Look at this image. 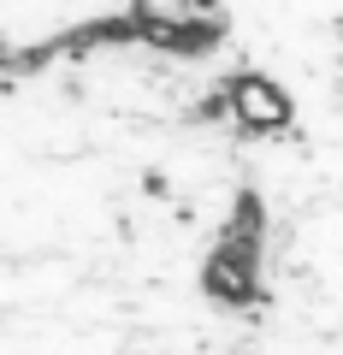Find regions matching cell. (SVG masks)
I'll return each instance as SVG.
<instances>
[{"instance_id":"6da1fadb","label":"cell","mask_w":343,"mask_h":355,"mask_svg":"<svg viewBox=\"0 0 343 355\" xmlns=\"http://www.w3.org/2000/svg\"><path fill=\"white\" fill-rule=\"evenodd\" d=\"M219 107L231 113L237 130H254V137H272V130L290 125V95H284L272 77H254V71L231 77L225 95H219Z\"/></svg>"}]
</instances>
